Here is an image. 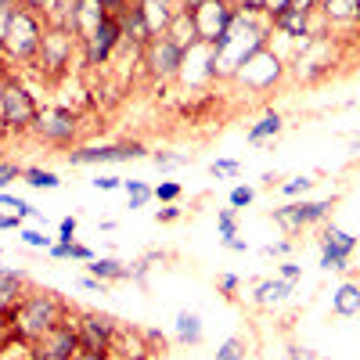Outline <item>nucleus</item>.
I'll list each match as a JSON object with an SVG mask.
<instances>
[{
    "mask_svg": "<svg viewBox=\"0 0 360 360\" xmlns=\"http://www.w3.org/2000/svg\"><path fill=\"white\" fill-rule=\"evenodd\" d=\"M69 47H72V33H69V29H54V33H44V40H40V51L51 62V69H62L69 62Z\"/></svg>",
    "mask_w": 360,
    "mask_h": 360,
    "instance_id": "15",
    "label": "nucleus"
},
{
    "mask_svg": "<svg viewBox=\"0 0 360 360\" xmlns=\"http://www.w3.org/2000/svg\"><path fill=\"white\" fill-rule=\"evenodd\" d=\"M123 37H130L134 44H144L148 37H152V29H148V18L141 8H130L127 18H123Z\"/></svg>",
    "mask_w": 360,
    "mask_h": 360,
    "instance_id": "22",
    "label": "nucleus"
},
{
    "mask_svg": "<svg viewBox=\"0 0 360 360\" xmlns=\"http://www.w3.org/2000/svg\"><path fill=\"white\" fill-rule=\"evenodd\" d=\"M328 209H332V202H328V198H321V202H307L303 198V202H288V205L274 209V220L285 231H303L310 224H321L328 217Z\"/></svg>",
    "mask_w": 360,
    "mask_h": 360,
    "instance_id": "6",
    "label": "nucleus"
},
{
    "mask_svg": "<svg viewBox=\"0 0 360 360\" xmlns=\"http://www.w3.org/2000/svg\"><path fill=\"white\" fill-rule=\"evenodd\" d=\"M18 285H22V274H18V270H0V314L15 307Z\"/></svg>",
    "mask_w": 360,
    "mask_h": 360,
    "instance_id": "23",
    "label": "nucleus"
},
{
    "mask_svg": "<svg viewBox=\"0 0 360 360\" xmlns=\"http://www.w3.org/2000/svg\"><path fill=\"white\" fill-rule=\"evenodd\" d=\"M324 15L332 18V22L360 18V0H328V4H324Z\"/></svg>",
    "mask_w": 360,
    "mask_h": 360,
    "instance_id": "25",
    "label": "nucleus"
},
{
    "mask_svg": "<svg viewBox=\"0 0 360 360\" xmlns=\"http://www.w3.org/2000/svg\"><path fill=\"white\" fill-rule=\"evenodd\" d=\"M224 249H231V252H249V242H242V238H224Z\"/></svg>",
    "mask_w": 360,
    "mask_h": 360,
    "instance_id": "45",
    "label": "nucleus"
},
{
    "mask_svg": "<svg viewBox=\"0 0 360 360\" xmlns=\"http://www.w3.org/2000/svg\"><path fill=\"white\" fill-rule=\"evenodd\" d=\"M112 335H115V328H112V321L101 317V314H86V317L79 321V349H86V353L105 356Z\"/></svg>",
    "mask_w": 360,
    "mask_h": 360,
    "instance_id": "12",
    "label": "nucleus"
},
{
    "mask_svg": "<svg viewBox=\"0 0 360 360\" xmlns=\"http://www.w3.org/2000/svg\"><path fill=\"white\" fill-rule=\"evenodd\" d=\"M281 127H285V123H281V115H278V112H266L256 127H249L245 137H249V144H263V141H270V137H278Z\"/></svg>",
    "mask_w": 360,
    "mask_h": 360,
    "instance_id": "21",
    "label": "nucleus"
},
{
    "mask_svg": "<svg viewBox=\"0 0 360 360\" xmlns=\"http://www.w3.org/2000/svg\"><path fill=\"white\" fill-rule=\"evenodd\" d=\"M332 310L339 317H356L360 314V285H339L332 295Z\"/></svg>",
    "mask_w": 360,
    "mask_h": 360,
    "instance_id": "19",
    "label": "nucleus"
},
{
    "mask_svg": "<svg viewBox=\"0 0 360 360\" xmlns=\"http://www.w3.org/2000/svg\"><path fill=\"white\" fill-rule=\"evenodd\" d=\"M18 238L29 245V249H51L54 245V238H47V231H37V227H25V231H18Z\"/></svg>",
    "mask_w": 360,
    "mask_h": 360,
    "instance_id": "27",
    "label": "nucleus"
},
{
    "mask_svg": "<svg viewBox=\"0 0 360 360\" xmlns=\"http://www.w3.org/2000/svg\"><path fill=\"white\" fill-rule=\"evenodd\" d=\"M292 292H295V281H285V278L259 281V285H256V303H259V307H274V303H285Z\"/></svg>",
    "mask_w": 360,
    "mask_h": 360,
    "instance_id": "16",
    "label": "nucleus"
},
{
    "mask_svg": "<svg viewBox=\"0 0 360 360\" xmlns=\"http://www.w3.org/2000/svg\"><path fill=\"white\" fill-rule=\"evenodd\" d=\"M310 188H314L310 176H292V180H285V184H281V195L285 198H299V195H307Z\"/></svg>",
    "mask_w": 360,
    "mask_h": 360,
    "instance_id": "28",
    "label": "nucleus"
},
{
    "mask_svg": "<svg viewBox=\"0 0 360 360\" xmlns=\"http://www.w3.org/2000/svg\"><path fill=\"white\" fill-rule=\"evenodd\" d=\"M130 159H144L141 144H101V148H76V152H69L72 166H105V162H130Z\"/></svg>",
    "mask_w": 360,
    "mask_h": 360,
    "instance_id": "5",
    "label": "nucleus"
},
{
    "mask_svg": "<svg viewBox=\"0 0 360 360\" xmlns=\"http://www.w3.org/2000/svg\"><path fill=\"white\" fill-rule=\"evenodd\" d=\"M191 18H195V33L202 44L213 47L224 33H227V25H231V11L224 8V0H198V4L191 8Z\"/></svg>",
    "mask_w": 360,
    "mask_h": 360,
    "instance_id": "4",
    "label": "nucleus"
},
{
    "mask_svg": "<svg viewBox=\"0 0 360 360\" xmlns=\"http://www.w3.org/2000/svg\"><path fill=\"white\" fill-rule=\"evenodd\" d=\"M76 227H79L76 217H62V220H58V242H72V238H76Z\"/></svg>",
    "mask_w": 360,
    "mask_h": 360,
    "instance_id": "36",
    "label": "nucleus"
},
{
    "mask_svg": "<svg viewBox=\"0 0 360 360\" xmlns=\"http://www.w3.org/2000/svg\"><path fill=\"white\" fill-rule=\"evenodd\" d=\"M173 324H176V339L184 346H198L202 342V317L195 310H180Z\"/></svg>",
    "mask_w": 360,
    "mask_h": 360,
    "instance_id": "18",
    "label": "nucleus"
},
{
    "mask_svg": "<svg viewBox=\"0 0 360 360\" xmlns=\"http://www.w3.org/2000/svg\"><path fill=\"white\" fill-rule=\"evenodd\" d=\"M152 162L159 169H176V166H188V155H173V152H155Z\"/></svg>",
    "mask_w": 360,
    "mask_h": 360,
    "instance_id": "34",
    "label": "nucleus"
},
{
    "mask_svg": "<svg viewBox=\"0 0 360 360\" xmlns=\"http://www.w3.org/2000/svg\"><path fill=\"white\" fill-rule=\"evenodd\" d=\"M0 115H4L8 127H29L37 123V105L18 83H4V90H0Z\"/></svg>",
    "mask_w": 360,
    "mask_h": 360,
    "instance_id": "7",
    "label": "nucleus"
},
{
    "mask_svg": "<svg viewBox=\"0 0 360 360\" xmlns=\"http://www.w3.org/2000/svg\"><path fill=\"white\" fill-rule=\"evenodd\" d=\"M238 285H242V278H238V274H224V278H220V288H224V292H234Z\"/></svg>",
    "mask_w": 360,
    "mask_h": 360,
    "instance_id": "46",
    "label": "nucleus"
},
{
    "mask_svg": "<svg viewBox=\"0 0 360 360\" xmlns=\"http://www.w3.org/2000/svg\"><path fill=\"white\" fill-rule=\"evenodd\" d=\"M98 4H101L108 15H112V11H123V0H98Z\"/></svg>",
    "mask_w": 360,
    "mask_h": 360,
    "instance_id": "48",
    "label": "nucleus"
},
{
    "mask_svg": "<svg viewBox=\"0 0 360 360\" xmlns=\"http://www.w3.org/2000/svg\"><path fill=\"white\" fill-rule=\"evenodd\" d=\"M22 173H25V169H18L15 162H4V166H0V191H8V188L15 184V180H18Z\"/></svg>",
    "mask_w": 360,
    "mask_h": 360,
    "instance_id": "35",
    "label": "nucleus"
},
{
    "mask_svg": "<svg viewBox=\"0 0 360 360\" xmlns=\"http://www.w3.org/2000/svg\"><path fill=\"white\" fill-rule=\"evenodd\" d=\"M209 173H213L217 180H227V176H238V173H242V162H234V159H217L213 166H209Z\"/></svg>",
    "mask_w": 360,
    "mask_h": 360,
    "instance_id": "29",
    "label": "nucleus"
},
{
    "mask_svg": "<svg viewBox=\"0 0 360 360\" xmlns=\"http://www.w3.org/2000/svg\"><path fill=\"white\" fill-rule=\"evenodd\" d=\"M213 360H245V353H242V339H234V335H231V339L217 349Z\"/></svg>",
    "mask_w": 360,
    "mask_h": 360,
    "instance_id": "31",
    "label": "nucleus"
},
{
    "mask_svg": "<svg viewBox=\"0 0 360 360\" xmlns=\"http://www.w3.org/2000/svg\"><path fill=\"white\" fill-rule=\"evenodd\" d=\"M238 76H242L245 86H252V90H266L270 83L281 76V65H278V58L263 47V51H256V54L249 58L242 69H238Z\"/></svg>",
    "mask_w": 360,
    "mask_h": 360,
    "instance_id": "11",
    "label": "nucleus"
},
{
    "mask_svg": "<svg viewBox=\"0 0 360 360\" xmlns=\"http://www.w3.org/2000/svg\"><path fill=\"white\" fill-rule=\"evenodd\" d=\"M79 285H83L86 292H105V281H98V278H83Z\"/></svg>",
    "mask_w": 360,
    "mask_h": 360,
    "instance_id": "47",
    "label": "nucleus"
},
{
    "mask_svg": "<svg viewBox=\"0 0 360 360\" xmlns=\"http://www.w3.org/2000/svg\"><path fill=\"white\" fill-rule=\"evenodd\" d=\"M86 270H90V278H98V281H123L127 278V266L119 263V259H108V256L90 259Z\"/></svg>",
    "mask_w": 360,
    "mask_h": 360,
    "instance_id": "20",
    "label": "nucleus"
},
{
    "mask_svg": "<svg viewBox=\"0 0 360 360\" xmlns=\"http://www.w3.org/2000/svg\"><path fill=\"white\" fill-rule=\"evenodd\" d=\"M72 259H79V263H90V259H98V256H94V249H86V245L72 242Z\"/></svg>",
    "mask_w": 360,
    "mask_h": 360,
    "instance_id": "40",
    "label": "nucleus"
},
{
    "mask_svg": "<svg viewBox=\"0 0 360 360\" xmlns=\"http://www.w3.org/2000/svg\"><path fill=\"white\" fill-rule=\"evenodd\" d=\"M37 130L54 144H65L76 134V119L65 108H44V112H37Z\"/></svg>",
    "mask_w": 360,
    "mask_h": 360,
    "instance_id": "13",
    "label": "nucleus"
},
{
    "mask_svg": "<svg viewBox=\"0 0 360 360\" xmlns=\"http://www.w3.org/2000/svg\"><path fill=\"white\" fill-rule=\"evenodd\" d=\"M148 65H152L155 76H176L180 69H184V47H180L176 40L169 37H155L152 47H148Z\"/></svg>",
    "mask_w": 360,
    "mask_h": 360,
    "instance_id": "10",
    "label": "nucleus"
},
{
    "mask_svg": "<svg viewBox=\"0 0 360 360\" xmlns=\"http://www.w3.org/2000/svg\"><path fill=\"white\" fill-rule=\"evenodd\" d=\"M29 8H54V0H25Z\"/></svg>",
    "mask_w": 360,
    "mask_h": 360,
    "instance_id": "49",
    "label": "nucleus"
},
{
    "mask_svg": "<svg viewBox=\"0 0 360 360\" xmlns=\"http://www.w3.org/2000/svg\"><path fill=\"white\" fill-rule=\"evenodd\" d=\"M263 8L270 11V18H274V15H281L285 8H292V0H263Z\"/></svg>",
    "mask_w": 360,
    "mask_h": 360,
    "instance_id": "43",
    "label": "nucleus"
},
{
    "mask_svg": "<svg viewBox=\"0 0 360 360\" xmlns=\"http://www.w3.org/2000/svg\"><path fill=\"white\" fill-rule=\"evenodd\" d=\"M256 51H263V29H256V22L245 11L234 15L231 25H227V33L213 44L220 72H238Z\"/></svg>",
    "mask_w": 360,
    "mask_h": 360,
    "instance_id": "1",
    "label": "nucleus"
},
{
    "mask_svg": "<svg viewBox=\"0 0 360 360\" xmlns=\"http://www.w3.org/2000/svg\"><path fill=\"white\" fill-rule=\"evenodd\" d=\"M176 217H180V205H173V202H169V205H162V209H159V220H162V224H173V220H176Z\"/></svg>",
    "mask_w": 360,
    "mask_h": 360,
    "instance_id": "44",
    "label": "nucleus"
},
{
    "mask_svg": "<svg viewBox=\"0 0 360 360\" xmlns=\"http://www.w3.org/2000/svg\"><path fill=\"white\" fill-rule=\"evenodd\" d=\"M274 29H281L285 37L292 40H303L310 37V11L307 8H285L281 15H274Z\"/></svg>",
    "mask_w": 360,
    "mask_h": 360,
    "instance_id": "14",
    "label": "nucleus"
},
{
    "mask_svg": "<svg viewBox=\"0 0 360 360\" xmlns=\"http://www.w3.org/2000/svg\"><path fill=\"white\" fill-rule=\"evenodd\" d=\"M252 198H256V191H252L249 184L231 188V209H245V205H252Z\"/></svg>",
    "mask_w": 360,
    "mask_h": 360,
    "instance_id": "32",
    "label": "nucleus"
},
{
    "mask_svg": "<svg viewBox=\"0 0 360 360\" xmlns=\"http://www.w3.org/2000/svg\"><path fill=\"white\" fill-rule=\"evenodd\" d=\"M58 324V303L51 295H29L15 307V332L22 339H44Z\"/></svg>",
    "mask_w": 360,
    "mask_h": 360,
    "instance_id": "2",
    "label": "nucleus"
},
{
    "mask_svg": "<svg viewBox=\"0 0 360 360\" xmlns=\"http://www.w3.org/2000/svg\"><path fill=\"white\" fill-rule=\"evenodd\" d=\"M119 40H123V25H119L115 15H108V18L94 29V33L83 40V44H86V62H90V65H105Z\"/></svg>",
    "mask_w": 360,
    "mask_h": 360,
    "instance_id": "8",
    "label": "nucleus"
},
{
    "mask_svg": "<svg viewBox=\"0 0 360 360\" xmlns=\"http://www.w3.org/2000/svg\"><path fill=\"white\" fill-rule=\"evenodd\" d=\"M263 252H266V256H288V252H292V242H270Z\"/></svg>",
    "mask_w": 360,
    "mask_h": 360,
    "instance_id": "42",
    "label": "nucleus"
},
{
    "mask_svg": "<svg viewBox=\"0 0 360 360\" xmlns=\"http://www.w3.org/2000/svg\"><path fill=\"white\" fill-rule=\"evenodd\" d=\"M40 22L33 11H25V8H15L11 18H8V29H4V47L15 54V58H29L33 51H40Z\"/></svg>",
    "mask_w": 360,
    "mask_h": 360,
    "instance_id": "3",
    "label": "nucleus"
},
{
    "mask_svg": "<svg viewBox=\"0 0 360 360\" xmlns=\"http://www.w3.org/2000/svg\"><path fill=\"white\" fill-rule=\"evenodd\" d=\"M47 252H51L54 259H72V242H54Z\"/></svg>",
    "mask_w": 360,
    "mask_h": 360,
    "instance_id": "38",
    "label": "nucleus"
},
{
    "mask_svg": "<svg viewBox=\"0 0 360 360\" xmlns=\"http://www.w3.org/2000/svg\"><path fill=\"white\" fill-rule=\"evenodd\" d=\"M152 191H155V202H166V205L180 198V184H176V180H162V184L152 188Z\"/></svg>",
    "mask_w": 360,
    "mask_h": 360,
    "instance_id": "33",
    "label": "nucleus"
},
{
    "mask_svg": "<svg viewBox=\"0 0 360 360\" xmlns=\"http://www.w3.org/2000/svg\"><path fill=\"white\" fill-rule=\"evenodd\" d=\"M90 184H94L98 191H115V188H123V180H119V176H108V173H101V176L90 180Z\"/></svg>",
    "mask_w": 360,
    "mask_h": 360,
    "instance_id": "37",
    "label": "nucleus"
},
{
    "mask_svg": "<svg viewBox=\"0 0 360 360\" xmlns=\"http://www.w3.org/2000/svg\"><path fill=\"white\" fill-rule=\"evenodd\" d=\"M281 278H285V281H299V278H303V266L292 263V259H288V263H281Z\"/></svg>",
    "mask_w": 360,
    "mask_h": 360,
    "instance_id": "39",
    "label": "nucleus"
},
{
    "mask_svg": "<svg viewBox=\"0 0 360 360\" xmlns=\"http://www.w3.org/2000/svg\"><path fill=\"white\" fill-rule=\"evenodd\" d=\"M22 227V217L15 213H0V231H18Z\"/></svg>",
    "mask_w": 360,
    "mask_h": 360,
    "instance_id": "41",
    "label": "nucleus"
},
{
    "mask_svg": "<svg viewBox=\"0 0 360 360\" xmlns=\"http://www.w3.org/2000/svg\"><path fill=\"white\" fill-rule=\"evenodd\" d=\"M123 191H127V202H130V209H144L148 202L155 198V191L148 188V184H141V180H123Z\"/></svg>",
    "mask_w": 360,
    "mask_h": 360,
    "instance_id": "26",
    "label": "nucleus"
},
{
    "mask_svg": "<svg viewBox=\"0 0 360 360\" xmlns=\"http://www.w3.org/2000/svg\"><path fill=\"white\" fill-rule=\"evenodd\" d=\"M217 227H220V242H224V238H234V234H238L234 209H220V213H217Z\"/></svg>",
    "mask_w": 360,
    "mask_h": 360,
    "instance_id": "30",
    "label": "nucleus"
},
{
    "mask_svg": "<svg viewBox=\"0 0 360 360\" xmlns=\"http://www.w3.org/2000/svg\"><path fill=\"white\" fill-rule=\"evenodd\" d=\"M288 360H310V353H303V349H288Z\"/></svg>",
    "mask_w": 360,
    "mask_h": 360,
    "instance_id": "50",
    "label": "nucleus"
},
{
    "mask_svg": "<svg viewBox=\"0 0 360 360\" xmlns=\"http://www.w3.org/2000/svg\"><path fill=\"white\" fill-rule=\"evenodd\" d=\"M353 249H356V238L332 224V227L324 231V242H321V266L324 270H346Z\"/></svg>",
    "mask_w": 360,
    "mask_h": 360,
    "instance_id": "9",
    "label": "nucleus"
},
{
    "mask_svg": "<svg viewBox=\"0 0 360 360\" xmlns=\"http://www.w3.org/2000/svg\"><path fill=\"white\" fill-rule=\"evenodd\" d=\"M141 11H144V18H148V29H152V37L159 33H166V29H169V22H173V11L166 8V0H141V4H137Z\"/></svg>",
    "mask_w": 360,
    "mask_h": 360,
    "instance_id": "17",
    "label": "nucleus"
},
{
    "mask_svg": "<svg viewBox=\"0 0 360 360\" xmlns=\"http://www.w3.org/2000/svg\"><path fill=\"white\" fill-rule=\"evenodd\" d=\"M22 180H25L29 188H37V191H58V188H62L58 173H51V169H37V166H33V169H25Z\"/></svg>",
    "mask_w": 360,
    "mask_h": 360,
    "instance_id": "24",
    "label": "nucleus"
}]
</instances>
